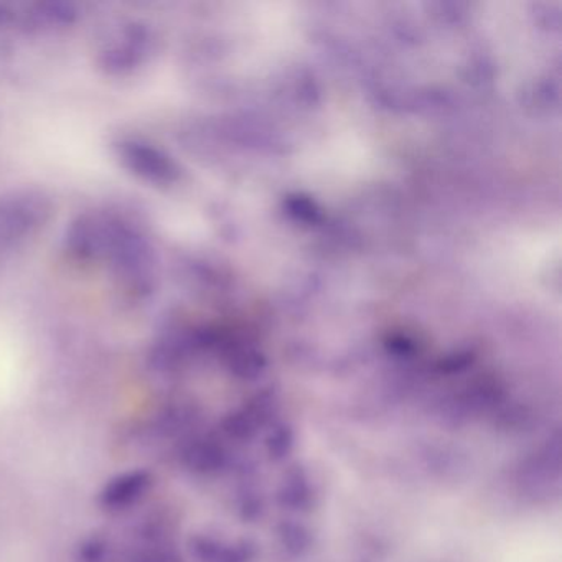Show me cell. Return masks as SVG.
I'll return each instance as SVG.
<instances>
[{
	"label": "cell",
	"instance_id": "8992f818",
	"mask_svg": "<svg viewBox=\"0 0 562 562\" xmlns=\"http://www.w3.org/2000/svg\"><path fill=\"white\" fill-rule=\"evenodd\" d=\"M108 544L100 538L87 539L78 549V562H106Z\"/></svg>",
	"mask_w": 562,
	"mask_h": 562
},
{
	"label": "cell",
	"instance_id": "277c9868",
	"mask_svg": "<svg viewBox=\"0 0 562 562\" xmlns=\"http://www.w3.org/2000/svg\"><path fill=\"white\" fill-rule=\"evenodd\" d=\"M153 485V475L146 470H133L114 476L100 495V505L108 512H120L139 502Z\"/></svg>",
	"mask_w": 562,
	"mask_h": 562
},
{
	"label": "cell",
	"instance_id": "3957f363",
	"mask_svg": "<svg viewBox=\"0 0 562 562\" xmlns=\"http://www.w3.org/2000/svg\"><path fill=\"white\" fill-rule=\"evenodd\" d=\"M153 48V35L144 25L127 24L104 42L100 64L108 74L126 75L146 61Z\"/></svg>",
	"mask_w": 562,
	"mask_h": 562
},
{
	"label": "cell",
	"instance_id": "6da1fadb",
	"mask_svg": "<svg viewBox=\"0 0 562 562\" xmlns=\"http://www.w3.org/2000/svg\"><path fill=\"white\" fill-rule=\"evenodd\" d=\"M52 216V202L41 192L27 190L0 199V255L34 238Z\"/></svg>",
	"mask_w": 562,
	"mask_h": 562
},
{
	"label": "cell",
	"instance_id": "7a4b0ae2",
	"mask_svg": "<svg viewBox=\"0 0 562 562\" xmlns=\"http://www.w3.org/2000/svg\"><path fill=\"white\" fill-rule=\"evenodd\" d=\"M114 154L123 169L149 186L169 187L179 177L172 157L149 140L123 137L114 143Z\"/></svg>",
	"mask_w": 562,
	"mask_h": 562
},
{
	"label": "cell",
	"instance_id": "5b68a950",
	"mask_svg": "<svg viewBox=\"0 0 562 562\" xmlns=\"http://www.w3.org/2000/svg\"><path fill=\"white\" fill-rule=\"evenodd\" d=\"M123 562H183L177 552L164 542H143L133 551L126 552Z\"/></svg>",
	"mask_w": 562,
	"mask_h": 562
}]
</instances>
